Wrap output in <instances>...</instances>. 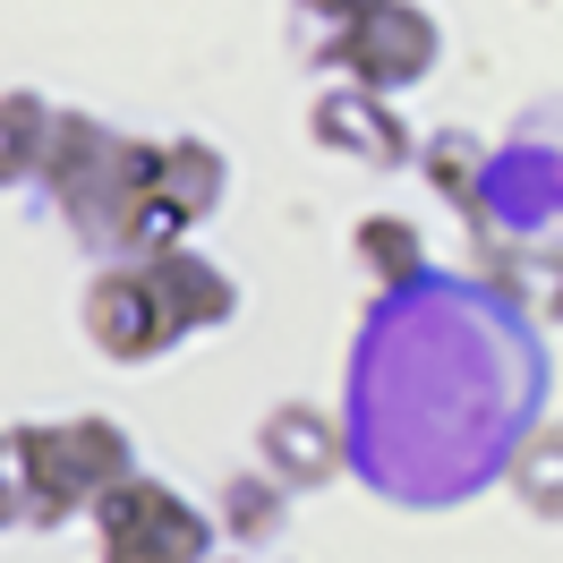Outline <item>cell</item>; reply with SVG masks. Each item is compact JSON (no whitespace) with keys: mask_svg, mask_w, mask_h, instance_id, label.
<instances>
[{"mask_svg":"<svg viewBox=\"0 0 563 563\" xmlns=\"http://www.w3.org/2000/svg\"><path fill=\"white\" fill-rule=\"evenodd\" d=\"M137 470V444L120 419H52V427H0V487L18 504V529H60L95 512Z\"/></svg>","mask_w":563,"mask_h":563,"instance_id":"6da1fadb","label":"cell"},{"mask_svg":"<svg viewBox=\"0 0 563 563\" xmlns=\"http://www.w3.org/2000/svg\"><path fill=\"white\" fill-rule=\"evenodd\" d=\"M86 521H95V563H213V538H222L206 504H188L145 470H129Z\"/></svg>","mask_w":563,"mask_h":563,"instance_id":"7a4b0ae2","label":"cell"},{"mask_svg":"<svg viewBox=\"0 0 563 563\" xmlns=\"http://www.w3.org/2000/svg\"><path fill=\"white\" fill-rule=\"evenodd\" d=\"M317 52L351 77V86L410 95V86H419V77H435V60H444V26L427 18L419 0H367V9H358V18H342Z\"/></svg>","mask_w":563,"mask_h":563,"instance_id":"3957f363","label":"cell"},{"mask_svg":"<svg viewBox=\"0 0 563 563\" xmlns=\"http://www.w3.org/2000/svg\"><path fill=\"white\" fill-rule=\"evenodd\" d=\"M222 188H231L222 145H206V137H145V172H137V256H145V247L188 240L197 222H213V213H222Z\"/></svg>","mask_w":563,"mask_h":563,"instance_id":"277c9868","label":"cell"},{"mask_svg":"<svg viewBox=\"0 0 563 563\" xmlns=\"http://www.w3.org/2000/svg\"><path fill=\"white\" fill-rule=\"evenodd\" d=\"M77 324H86V342H95L111 367H145V358H163V351H179V342H188V333H179V317L163 308L154 274H145V256L103 265V274L86 282Z\"/></svg>","mask_w":563,"mask_h":563,"instance_id":"5b68a950","label":"cell"},{"mask_svg":"<svg viewBox=\"0 0 563 563\" xmlns=\"http://www.w3.org/2000/svg\"><path fill=\"white\" fill-rule=\"evenodd\" d=\"M256 470L282 478L290 495H317L351 470V444H342V419L317 410V401H282L274 419L256 427Z\"/></svg>","mask_w":563,"mask_h":563,"instance_id":"8992f818","label":"cell"},{"mask_svg":"<svg viewBox=\"0 0 563 563\" xmlns=\"http://www.w3.org/2000/svg\"><path fill=\"white\" fill-rule=\"evenodd\" d=\"M308 137L333 145V154H358L367 172H401V163L419 154V137L401 129L393 95H376V86H342V95H324L317 120H308Z\"/></svg>","mask_w":563,"mask_h":563,"instance_id":"52a82bcc","label":"cell"},{"mask_svg":"<svg viewBox=\"0 0 563 563\" xmlns=\"http://www.w3.org/2000/svg\"><path fill=\"white\" fill-rule=\"evenodd\" d=\"M145 274H154V290H163V308L179 317V333H222V324L240 317V282L213 265L206 247H145Z\"/></svg>","mask_w":563,"mask_h":563,"instance_id":"ba28073f","label":"cell"},{"mask_svg":"<svg viewBox=\"0 0 563 563\" xmlns=\"http://www.w3.org/2000/svg\"><path fill=\"white\" fill-rule=\"evenodd\" d=\"M52 137H60V103L35 86H9L0 95V188H35L52 163Z\"/></svg>","mask_w":563,"mask_h":563,"instance_id":"9c48e42d","label":"cell"},{"mask_svg":"<svg viewBox=\"0 0 563 563\" xmlns=\"http://www.w3.org/2000/svg\"><path fill=\"white\" fill-rule=\"evenodd\" d=\"M358 265L385 282V290H401V282L427 274V247H419V231H410L401 213H367V222H358Z\"/></svg>","mask_w":563,"mask_h":563,"instance_id":"30bf717a","label":"cell"},{"mask_svg":"<svg viewBox=\"0 0 563 563\" xmlns=\"http://www.w3.org/2000/svg\"><path fill=\"white\" fill-rule=\"evenodd\" d=\"M282 504H290V487H282V478L240 470V478L222 487V529H231V538H247V547H265V538L282 529Z\"/></svg>","mask_w":563,"mask_h":563,"instance_id":"8fae6325","label":"cell"},{"mask_svg":"<svg viewBox=\"0 0 563 563\" xmlns=\"http://www.w3.org/2000/svg\"><path fill=\"white\" fill-rule=\"evenodd\" d=\"M512 495H521L529 512L563 521V427H547V435H538V444L512 461Z\"/></svg>","mask_w":563,"mask_h":563,"instance_id":"7c38bea8","label":"cell"},{"mask_svg":"<svg viewBox=\"0 0 563 563\" xmlns=\"http://www.w3.org/2000/svg\"><path fill=\"white\" fill-rule=\"evenodd\" d=\"M427 179H435V197H453L461 213H478V145L470 137H435L427 145Z\"/></svg>","mask_w":563,"mask_h":563,"instance_id":"4fadbf2b","label":"cell"},{"mask_svg":"<svg viewBox=\"0 0 563 563\" xmlns=\"http://www.w3.org/2000/svg\"><path fill=\"white\" fill-rule=\"evenodd\" d=\"M299 9H308V18H324V26H342V18H358L367 0H299Z\"/></svg>","mask_w":563,"mask_h":563,"instance_id":"5bb4252c","label":"cell"},{"mask_svg":"<svg viewBox=\"0 0 563 563\" xmlns=\"http://www.w3.org/2000/svg\"><path fill=\"white\" fill-rule=\"evenodd\" d=\"M0 529H18V504H9V487H0Z\"/></svg>","mask_w":563,"mask_h":563,"instance_id":"9a60e30c","label":"cell"}]
</instances>
